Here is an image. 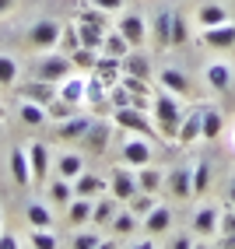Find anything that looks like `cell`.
<instances>
[{"label":"cell","instance_id":"52","mask_svg":"<svg viewBox=\"0 0 235 249\" xmlns=\"http://www.w3.org/2000/svg\"><path fill=\"white\" fill-rule=\"evenodd\" d=\"M14 4H18V0H0V14H7V11H11Z\"/></svg>","mask_w":235,"mask_h":249},{"label":"cell","instance_id":"25","mask_svg":"<svg viewBox=\"0 0 235 249\" xmlns=\"http://www.w3.org/2000/svg\"><path fill=\"white\" fill-rule=\"evenodd\" d=\"M162 85L169 88V91H176V95H190V77L186 74H179V71H162Z\"/></svg>","mask_w":235,"mask_h":249},{"label":"cell","instance_id":"36","mask_svg":"<svg viewBox=\"0 0 235 249\" xmlns=\"http://www.w3.org/2000/svg\"><path fill=\"white\" fill-rule=\"evenodd\" d=\"M21 120H25L28 126L46 123V106H39V102H21Z\"/></svg>","mask_w":235,"mask_h":249},{"label":"cell","instance_id":"53","mask_svg":"<svg viewBox=\"0 0 235 249\" xmlns=\"http://www.w3.org/2000/svg\"><path fill=\"white\" fill-rule=\"evenodd\" d=\"M232 204H235V182H232Z\"/></svg>","mask_w":235,"mask_h":249},{"label":"cell","instance_id":"45","mask_svg":"<svg viewBox=\"0 0 235 249\" xmlns=\"http://www.w3.org/2000/svg\"><path fill=\"white\" fill-rule=\"evenodd\" d=\"M85 137L98 147V151H102V144H106V137H109V130H106V126H98V123L91 120V126H88V134H85Z\"/></svg>","mask_w":235,"mask_h":249},{"label":"cell","instance_id":"15","mask_svg":"<svg viewBox=\"0 0 235 249\" xmlns=\"http://www.w3.org/2000/svg\"><path fill=\"white\" fill-rule=\"evenodd\" d=\"M106 190V179L102 176H91V172H81L74 179V196H98Z\"/></svg>","mask_w":235,"mask_h":249},{"label":"cell","instance_id":"4","mask_svg":"<svg viewBox=\"0 0 235 249\" xmlns=\"http://www.w3.org/2000/svg\"><path fill=\"white\" fill-rule=\"evenodd\" d=\"M60 36H63V28L56 21H36L32 32H28V42L36 46V49H53L60 42Z\"/></svg>","mask_w":235,"mask_h":249},{"label":"cell","instance_id":"26","mask_svg":"<svg viewBox=\"0 0 235 249\" xmlns=\"http://www.w3.org/2000/svg\"><path fill=\"white\" fill-rule=\"evenodd\" d=\"M88 126H91V120L88 116H71L63 126H60V137H67V141H74V137H85L88 134Z\"/></svg>","mask_w":235,"mask_h":249},{"label":"cell","instance_id":"40","mask_svg":"<svg viewBox=\"0 0 235 249\" xmlns=\"http://www.w3.org/2000/svg\"><path fill=\"white\" fill-rule=\"evenodd\" d=\"M71 179H60V182H53V186H49V196H53L56 204H71Z\"/></svg>","mask_w":235,"mask_h":249},{"label":"cell","instance_id":"34","mask_svg":"<svg viewBox=\"0 0 235 249\" xmlns=\"http://www.w3.org/2000/svg\"><path fill=\"white\" fill-rule=\"evenodd\" d=\"M127 204H130V211L137 214V218H141V214H147V211H155V207H158V204H155V193H144V190H141V193H133Z\"/></svg>","mask_w":235,"mask_h":249},{"label":"cell","instance_id":"12","mask_svg":"<svg viewBox=\"0 0 235 249\" xmlns=\"http://www.w3.org/2000/svg\"><path fill=\"white\" fill-rule=\"evenodd\" d=\"M28 161H32V179H42L49 172V147L42 141H32L28 144Z\"/></svg>","mask_w":235,"mask_h":249},{"label":"cell","instance_id":"11","mask_svg":"<svg viewBox=\"0 0 235 249\" xmlns=\"http://www.w3.org/2000/svg\"><path fill=\"white\" fill-rule=\"evenodd\" d=\"M120 36H123L130 46H141V42L147 39L144 18H141V14H127V18H120Z\"/></svg>","mask_w":235,"mask_h":249},{"label":"cell","instance_id":"43","mask_svg":"<svg viewBox=\"0 0 235 249\" xmlns=\"http://www.w3.org/2000/svg\"><path fill=\"white\" fill-rule=\"evenodd\" d=\"M60 42H63V49H67V53H74V49L81 46V32H77V25H71V28H63V36H60Z\"/></svg>","mask_w":235,"mask_h":249},{"label":"cell","instance_id":"13","mask_svg":"<svg viewBox=\"0 0 235 249\" xmlns=\"http://www.w3.org/2000/svg\"><path fill=\"white\" fill-rule=\"evenodd\" d=\"M85 88H88V81H81V77H63L56 95L63 98V102H71V106H81V102H85Z\"/></svg>","mask_w":235,"mask_h":249},{"label":"cell","instance_id":"30","mask_svg":"<svg viewBox=\"0 0 235 249\" xmlns=\"http://www.w3.org/2000/svg\"><path fill=\"white\" fill-rule=\"evenodd\" d=\"M155 39L158 46H172V11H162L155 21Z\"/></svg>","mask_w":235,"mask_h":249},{"label":"cell","instance_id":"29","mask_svg":"<svg viewBox=\"0 0 235 249\" xmlns=\"http://www.w3.org/2000/svg\"><path fill=\"white\" fill-rule=\"evenodd\" d=\"M116 196H109V200H95V207H91V221L95 225H109L112 221V214H116Z\"/></svg>","mask_w":235,"mask_h":249},{"label":"cell","instance_id":"51","mask_svg":"<svg viewBox=\"0 0 235 249\" xmlns=\"http://www.w3.org/2000/svg\"><path fill=\"white\" fill-rule=\"evenodd\" d=\"M21 242L14 239V235H4V231H0V249H18Z\"/></svg>","mask_w":235,"mask_h":249},{"label":"cell","instance_id":"23","mask_svg":"<svg viewBox=\"0 0 235 249\" xmlns=\"http://www.w3.org/2000/svg\"><path fill=\"white\" fill-rule=\"evenodd\" d=\"M77 32H81V46L102 53V39H106V28L102 25H77Z\"/></svg>","mask_w":235,"mask_h":249},{"label":"cell","instance_id":"42","mask_svg":"<svg viewBox=\"0 0 235 249\" xmlns=\"http://www.w3.org/2000/svg\"><path fill=\"white\" fill-rule=\"evenodd\" d=\"M109 102H112L116 109H123V106H130V102H133V91H130V88L123 85V81H120V85L112 88V95H109Z\"/></svg>","mask_w":235,"mask_h":249},{"label":"cell","instance_id":"16","mask_svg":"<svg viewBox=\"0 0 235 249\" xmlns=\"http://www.w3.org/2000/svg\"><path fill=\"white\" fill-rule=\"evenodd\" d=\"M169 225H172V211H169V207H155V211L144 214V228L151 231V235H162V231H169Z\"/></svg>","mask_w":235,"mask_h":249},{"label":"cell","instance_id":"24","mask_svg":"<svg viewBox=\"0 0 235 249\" xmlns=\"http://www.w3.org/2000/svg\"><path fill=\"white\" fill-rule=\"evenodd\" d=\"M123 74H133V77H151V63L141 56V53H127L123 56Z\"/></svg>","mask_w":235,"mask_h":249},{"label":"cell","instance_id":"14","mask_svg":"<svg viewBox=\"0 0 235 249\" xmlns=\"http://www.w3.org/2000/svg\"><path fill=\"white\" fill-rule=\"evenodd\" d=\"M217 221H221V211L217 207H200L197 218H193V231L197 235H211V231H217Z\"/></svg>","mask_w":235,"mask_h":249},{"label":"cell","instance_id":"1","mask_svg":"<svg viewBox=\"0 0 235 249\" xmlns=\"http://www.w3.org/2000/svg\"><path fill=\"white\" fill-rule=\"evenodd\" d=\"M151 120H155L158 134H165V137H176V134H179L182 109L176 106V98H172L169 91H158V95H155V112H151Z\"/></svg>","mask_w":235,"mask_h":249},{"label":"cell","instance_id":"20","mask_svg":"<svg viewBox=\"0 0 235 249\" xmlns=\"http://www.w3.org/2000/svg\"><path fill=\"white\" fill-rule=\"evenodd\" d=\"M207 85H211L214 91H228V85H232L228 63H211V67H207Z\"/></svg>","mask_w":235,"mask_h":249},{"label":"cell","instance_id":"27","mask_svg":"<svg viewBox=\"0 0 235 249\" xmlns=\"http://www.w3.org/2000/svg\"><path fill=\"white\" fill-rule=\"evenodd\" d=\"M225 21H228V11H225L221 4H204V7H200V25H204V28L225 25Z\"/></svg>","mask_w":235,"mask_h":249},{"label":"cell","instance_id":"6","mask_svg":"<svg viewBox=\"0 0 235 249\" xmlns=\"http://www.w3.org/2000/svg\"><path fill=\"white\" fill-rule=\"evenodd\" d=\"M197 137H204V109H193L182 116L179 134H176V141H182V144H193Z\"/></svg>","mask_w":235,"mask_h":249},{"label":"cell","instance_id":"5","mask_svg":"<svg viewBox=\"0 0 235 249\" xmlns=\"http://www.w3.org/2000/svg\"><path fill=\"white\" fill-rule=\"evenodd\" d=\"M109 186H112V196H116L120 204H123V200H130V196L141 190V186H137V176H130V172L123 169V165L109 172Z\"/></svg>","mask_w":235,"mask_h":249},{"label":"cell","instance_id":"49","mask_svg":"<svg viewBox=\"0 0 235 249\" xmlns=\"http://www.w3.org/2000/svg\"><path fill=\"white\" fill-rule=\"evenodd\" d=\"M127 4V0H91V7H98V11H106V14H112V11H120Z\"/></svg>","mask_w":235,"mask_h":249},{"label":"cell","instance_id":"50","mask_svg":"<svg viewBox=\"0 0 235 249\" xmlns=\"http://www.w3.org/2000/svg\"><path fill=\"white\" fill-rule=\"evenodd\" d=\"M74 246L77 249H95V246H102V239H98V235H77Z\"/></svg>","mask_w":235,"mask_h":249},{"label":"cell","instance_id":"37","mask_svg":"<svg viewBox=\"0 0 235 249\" xmlns=\"http://www.w3.org/2000/svg\"><path fill=\"white\" fill-rule=\"evenodd\" d=\"M112 231H120V235H130L133 228H137V214L133 211H127V214H112Z\"/></svg>","mask_w":235,"mask_h":249},{"label":"cell","instance_id":"32","mask_svg":"<svg viewBox=\"0 0 235 249\" xmlns=\"http://www.w3.org/2000/svg\"><path fill=\"white\" fill-rule=\"evenodd\" d=\"M18 81V60L0 53V88H11Z\"/></svg>","mask_w":235,"mask_h":249},{"label":"cell","instance_id":"18","mask_svg":"<svg viewBox=\"0 0 235 249\" xmlns=\"http://www.w3.org/2000/svg\"><path fill=\"white\" fill-rule=\"evenodd\" d=\"M71 225H85V221H91V207H95V196H74L71 204Z\"/></svg>","mask_w":235,"mask_h":249},{"label":"cell","instance_id":"46","mask_svg":"<svg viewBox=\"0 0 235 249\" xmlns=\"http://www.w3.org/2000/svg\"><path fill=\"white\" fill-rule=\"evenodd\" d=\"M120 81H123V85H127V88H130L133 95H151V91H147V81H144V77H133V74H123Z\"/></svg>","mask_w":235,"mask_h":249},{"label":"cell","instance_id":"48","mask_svg":"<svg viewBox=\"0 0 235 249\" xmlns=\"http://www.w3.org/2000/svg\"><path fill=\"white\" fill-rule=\"evenodd\" d=\"M217 231H225V235H235V211L221 214V221H217Z\"/></svg>","mask_w":235,"mask_h":249},{"label":"cell","instance_id":"35","mask_svg":"<svg viewBox=\"0 0 235 249\" xmlns=\"http://www.w3.org/2000/svg\"><path fill=\"white\" fill-rule=\"evenodd\" d=\"M221 126H225L221 112H217V109H204V137H207V141H214L217 134H221Z\"/></svg>","mask_w":235,"mask_h":249},{"label":"cell","instance_id":"38","mask_svg":"<svg viewBox=\"0 0 235 249\" xmlns=\"http://www.w3.org/2000/svg\"><path fill=\"white\" fill-rule=\"evenodd\" d=\"M207 182H211V165H207V161H200L197 169H193V196H204Z\"/></svg>","mask_w":235,"mask_h":249},{"label":"cell","instance_id":"10","mask_svg":"<svg viewBox=\"0 0 235 249\" xmlns=\"http://www.w3.org/2000/svg\"><path fill=\"white\" fill-rule=\"evenodd\" d=\"M123 161L127 165H147L151 161V144H147V137H133V141H127L123 144Z\"/></svg>","mask_w":235,"mask_h":249},{"label":"cell","instance_id":"19","mask_svg":"<svg viewBox=\"0 0 235 249\" xmlns=\"http://www.w3.org/2000/svg\"><path fill=\"white\" fill-rule=\"evenodd\" d=\"M169 186H172V193L176 196H193V172H186V169H176V172H169Z\"/></svg>","mask_w":235,"mask_h":249},{"label":"cell","instance_id":"21","mask_svg":"<svg viewBox=\"0 0 235 249\" xmlns=\"http://www.w3.org/2000/svg\"><path fill=\"white\" fill-rule=\"evenodd\" d=\"M25 218H28L32 228H49V225H53V211H49L46 204H36V200H32L28 211H25Z\"/></svg>","mask_w":235,"mask_h":249},{"label":"cell","instance_id":"8","mask_svg":"<svg viewBox=\"0 0 235 249\" xmlns=\"http://www.w3.org/2000/svg\"><path fill=\"white\" fill-rule=\"evenodd\" d=\"M204 42H207L211 49H228V46H235V25L225 21V25H211V28H204Z\"/></svg>","mask_w":235,"mask_h":249},{"label":"cell","instance_id":"7","mask_svg":"<svg viewBox=\"0 0 235 249\" xmlns=\"http://www.w3.org/2000/svg\"><path fill=\"white\" fill-rule=\"evenodd\" d=\"M18 95L25 98V102H39V106H49V102L56 98V91L49 88V81H42V77H36L32 85H21Z\"/></svg>","mask_w":235,"mask_h":249},{"label":"cell","instance_id":"28","mask_svg":"<svg viewBox=\"0 0 235 249\" xmlns=\"http://www.w3.org/2000/svg\"><path fill=\"white\" fill-rule=\"evenodd\" d=\"M162 172L158 169H147V165H141V172H137V186L144 190V193H158V186H162Z\"/></svg>","mask_w":235,"mask_h":249},{"label":"cell","instance_id":"31","mask_svg":"<svg viewBox=\"0 0 235 249\" xmlns=\"http://www.w3.org/2000/svg\"><path fill=\"white\" fill-rule=\"evenodd\" d=\"M85 102H88V106H95V109L106 102V81L98 77V74L88 81V88H85Z\"/></svg>","mask_w":235,"mask_h":249},{"label":"cell","instance_id":"9","mask_svg":"<svg viewBox=\"0 0 235 249\" xmlns=\"http://www.w3.org/2000/svg\"><path fill=\"white\" fill-rule=\"evenodd\" d=\"M11 176L18 186H28L32 182V161H28V147H14L11 151Z\"/></svg>","mask_w":235,"mask_h":249},{"label":"cell","instance_id":"47","mask_svg":"<svg viewBox=\"0 0 235 249\" xmlns=\"http://www.w3.org/2000/svg\"><path fill=\"white\" fill-rule=\"evenodd\" d=\"M81 25H102L106 28V11H85V14H81Z\"/></svg>","mask_w":235,"mask_h":249},{"label":"cell","instance_id":"17","mask_svg":"<svg viewBox=\"0 0 235 249\" xmlns=\"http://www.w3.org/2000/svg\"><path fill=\"white\" fill-rule=\"evenodd\" d=\"M95 74H98V77H102L106 85H109V81L123 77V60H120V56H106V53H102V56L95 60Z\"/></svg>","mask_w":235,"mask_h":249},{"label":"cell","instance_id":"44","mask_svg":"<svg viewBox=\"0 0 235 249\" xmlns=\"http://www.w3.org/2000/svg\"><path fill=\"white\" fill-rule=\"evenodd\" d=\"M186 42V21H182V14L172 11V46H182Z\"/></svg>","mask_w":235,"mask_h":249},{"label":"cell","instance_id":"33","mask_svg":"<svg viewBox=\"0 0 235 249\" xmlns=\"http://www.w3.org/2000/svg\"><path fill=\"white\" fill-rule=\"evenodd\" d=\"M127 46H130V42L120 36V32H116V36H109V32H106V39H102V53H106V56H120V60H123V56H127Z\"/></svg>","mask_w":235,"mask_h":249},{"label":"cell","instance_id":"3","mask_svg":"<svg viewBox=\"0 0 235 249\" xmlns=\"http://www.w3.org/2000/svg\"><path fill=\"white\" fill-rule=\"evenodd\" d=\"M71 71H74V63H71V56H42V63L36 67V77H42V81H63V77H71Z\"/></svg>","mask_w":235,"mask_h":249},{"label":"cell","instance_id":"2","mask_svg":"<svg viewBox=\"0 0 235 249\" xmlns=\"http://www.w3.org/2000/svg\"><path fill=\"white\" fill-rule=\"evenodd\" d=\"M116 126L130 130V134H141V137H147V141H155V134H158V126L151 123V116H147L144 109H137V106L116 109Z\"/></svg>","mask_w":235,"mask_h":249},{"label":"cell","instance_id":"54","mask_svg":"<svg viewBox=\"0 0 235 249\" xmlns=\"http://www.w3.org/2000/svg\"><path fill=\"white\" fill-rule=\"evenodd\" d=\"M0 116H4V106H0Z\"/></svg>","mask_w":235,"mask_h":249},{"label":"cell","instance_id":"22","mask_svg":"<svg viewBox=\"0 0 235 249\" xmlns=\"http://www.w3.org/2000/svg\"><path fill=\"white\" fill-rule=\"evenodd\" d=\"M56 172H60V179H77L81 172H85V161H81V155H63L60 161H56Z\"/></svg>","mask_w":235,"mask_h":249},{"label":"cell","instance_id":"41","mask_svg":"<svg viewBox=\"0 0 235 249\" xmlns=\"http://www.w3.org/2000/svg\"><path fill=\"white\" fill-rule=\"evenodd\" d=\"M32 246H36V249H56L60 242L53 239V235H49V228H36V231H32V239H28Z\"/></svg>","mask_w":235,"mask_h":249},{"label":"cell","instance_id":"39","mask_svg":"<svg viewBox=\"0 0 235 249\" xmlns=\"http://www.w3.org/2000/svg\"><path fill=\"white\" fill-rule=\"evenodd\" d=\"M95 60H98V49H88V46H77L74 53H71L74 67H95Z\"/></svg>","mask_w":235,"mask_h":249}]
</instances>
